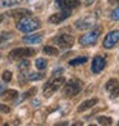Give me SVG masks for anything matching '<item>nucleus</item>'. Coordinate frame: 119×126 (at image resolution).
I'll return each instance as SVG.
<instances>
[{
  "mask_svg": "<svg viewBox=\"0 0 119 126\" xmlns=\"http://www.w3.org/2000/svg\"><path fill=\"white\" fill-rule=\"evenodd\" d=\"M40 26H41L40 21L37 18H35V17H31V16L23 17V18L18 19V22H17V28L22 32H26V33L37 30V28H40Z\"/></svg>",
  "mask_w": 119,
  "mask_h": 126,
  "instance_id": "1",
  "label": "nucleus"
},
{
  "mask_svg": "<svg viewBox=\"0 0 119 126\" xmlns=\"http://www.w3.org/2000/svg\"><path fill=\"white\" fill-rule=\"evenodd\" d=\"M44 53L45 54H48V55H58L59 54V50L56 49L55 47H50V45H46V47H44Z\"/></svg>",
  "mask_w": 119,
  "mask_h": 126,
  "instance_id": "17",
  "label": "nucleus"
},
{
  "mask_svg": "<svg viewBox=\"0 0 119 126\" xmlns=\"http://www.w3.org/2000/svg\"><path fill=\"white\" fill-rule=\"evenodd\" d=\"M95 23H96V17L87 16V17H83V18L78 19L76 22V27L78 28V30H87V28L94 27Z\"/></svg>",
  "mask_w": 119,
  "mask_h": 126,
  "instance_id": "7",
  "label": "nucleus"
},
{
  "mask_svg": "<svg viewBox=\"0 0 119 126\" xmlns=\"http://www.w3.org/2000/svg\"><path fill=\"white\" fill-rule=\"evenodd\" d=\"M5 16H9L12 18H15L17 21L23 18V17H28V16H32L31 10L24 9V8H19V9H13V10H9V12L5 14Z\"/></svg>",
  "mask_w": 119,
  "mask_h": 126,
  "instance_id": "13",
  "label": "nucleus"
},
{
  "mask_svg": "<svg viewBox=\"0 0 119 126\" xmlns=\"http://www.w3.org/2000/svg\"><path fill=\"white\" fill-rule=\"evenodd\" d=\"M28 67H30V61H27L26 58H23V61H22L18 66L19 71H28Z\"/></svg>",
  "mask_w": 119,
  "mask_h": 126,
  "instance_id": "23",
  "label": "nucleus"
},
{
  "mask_svg": "<svg viewBox=\"0 0 119 126\" xmlns=\"http://www.w3.org/2000/svg\"><path fill=\"white\" fill-rule=\"evenodd\" d=\"M110 5H119V0H107Z\"/></svg>",
  "mask_w": 119,
  "mask_h": 126,
  "instance_id": "28",
  "label": "nucleus"
},
{
  "mask_svg": "<svg viewBox=\"0 0 119 126\" xmlns=\"http://www.w3.org/2000/svg\"><path fill=\"white\" fill-rule=\"evenodd\" d=\"M18 3H19L18 0H0V8L12 7V5H17Z\"/></svg>",
  "mask_w": 119,
  "mask_h": 126,
  "instance_id": "20",
  "label": "nucleus"
},
{
  "mask_svg": "<svg viewBox=\"0 0 119 126\" xmlns=\"http://www.w3.org/2000/svg\"><path fill=\"white\" fill-rule=\"evenodd\" d=\"M35 64H36V68H37V70H41V71H42V70H45V68H46L48 61L44 59V58H38V59H36Z\"/></svg>",
  "mask_w": 119,
  "mask_h": 126,
  "instance_id": "19",
  "label": "nucleus"
},
{
  "mask_svg": "<svg viewBox=\"0 0 119 126\" xmlns=\"http://www.w3.org/2000/svg\"><path fill=\"white\" fill-rule=\"evenodd\" d=\"M111 19L114 21H119V5L111 12Z\"/></svg>",
  "mask_w": 119,
  "mask_h": 126,
  "instance_id": "26",
  "label": "nucleus"
},
{
  "mask_svg": "<svg viewBox=\"0 0 119 126\" xmlns=\"http://www.w3.org/2000/svg\"><path fill=\"white\" fill-rule=\"evenodd\" d=\"M118 41H119V30H114V31H110L105 36L104 41H103V45L106 49H111L113 47H115V44Z\"/></svg>",
  "mask_w": 119,
  "mask_h": 126,
  "instance_id": "6",
  "label": "nucleus"
},
{
  "mask_svg": "<svg viewBox=\"0 0 119 126\" xmlns=\"http://www.w3.org/2000/svg\"><path fill=\"white\" fill-rule=\"evenodd\" d=\"M82 90V82L77 79H72L69 80L63 88V94L68 98H72V96H76L81 93Z\"/></svg>",
  "mask_w": 119,
  "mask_h": 126,
  "instance_id": "2",
  "label": "nucleus"
},
{
  "mask_svg": "<svg viewBox=\"0 0 119 126\" xmlns=\"http://www.w3.org/2000/svg\"><path fill=\"white\" fill-rule=\"evenodd\" d=\"M3 80L5 82H9V81H12V77H13V73L10 72V71H4L3 72V75H1Z\"/></svg>",
  "mask_w": 119,
  "mask_h": 126,
  "instance_id": "24",
  "label": "nucleus"
},
{
  "mask_svg": "<svg viewBox=\"0 0 119 126\" xmlns=\"http://www.w3.org/2000/svg\"><path fill=\"white\" fill-rule=\"evenodd\" d=\"M55 4L63 10H72L79 5V0H56Z\"/></svg>",
  "mask_w": 119,
  "mask_h": 126,
  "instance_id": "10",
  "label": "nucleus"
},
{
  "mask_svg": "<svg viewBox=\"0 0 119 126\" xmlns=\"http://www.w3.org/2000/svg\"><path fill=\"white\" fill-rule=\"evenodd\" d=\"M97 121H99L100 125H106V126H109V125L113 124V120L110 117H105V116H100L97 118Z\"/></svg>",
  "mask_w": 119,
  "mask_h": 126,
  "instance_id": "22",
  "label": "nucleus"
},
{
  "mask_svg": "<svg viewBox=\"0 0 119 126\" xmlns=\"http://www.w3.org/2000/svg\"><path fill=\"white\" fill-rule=\"evenodd\" d=\"M41 41H42V36L37 35V33H35V35H28V36L23 37V43H26V44H38Z\"/></svg>",
  "mask_w": 119,
  "mask_h": 126,
  "instance_id": "15",
  "label": "nucleus"
},
{
  "mask_svg": "<svg viewBox=\"0 0 119 126\" xmlns=\"http://www.w3.org/2000/svg\"><path fill=\"white\" fill-rule=\"evenodd\" d=\"M44 76L41 75V73H30L28 75V80L30 81H37V80H41Z\"/></svg>",
  "mask_w": 119,
  "mask_h": 126,
  "instance_id": "25",
  "label": "nucleus"
},
{
  "mask_svg": "<svg viewBox=\"0 0 119 126\" xmlns=\"http://www.w3.org/2000/svg\"><path fill=\"white\" fill-rule=\"evenodd\" d=\"M99 100H97V98H92V99H87V100H84L83 103H81V104L78 106V108H77V111L78 112H84V111H87V110H90V108H92L96 103H97Z\"/></svg>",
  "mask_w": 119,
  "mask_h": 126,
  "instance_id": "14",
  "label": "nucleus"
},
{
  "mask_svg": "<svg viewBox=\"0 0 119 126\" xmlns=\"http://www.w3.org/2000/svg\"><path fill=\"white\" fill-rule=\"evenodd\" d=\"M0 112L9 113V112H10V108H9L8 106H5V104H0Z\"/></svg>",
  "mask_w": 119,
  "mask_h": 126,
  "instance_id": "27",
  "label": "nucleus"
},
{
  "mask_svg": "<svg viewBox=\"0 0 119 126\" xmlns=\"http://www.w3.org/2000/svg\"><path fill=\"white\" fill-rule=\"evenodd\" d=\"M3 19H4V16H0V23L3 22Z\"/></svg>",
  "mask_w": 119,
  "mask_h": 126,
  "instance_id": "30",
  "label": "nucleus"
},
{
  "mask_svg": "<svg viewBox=\"0 0 119 126\" xmlns=\"http://www.w3.org/2000/svg\"><path fill=\"white\" fill-rule=\"evenodd\" d=\"M55 43L59 45L60 48L63 49H68L73 47V44H74V37L71 36V35H67V33H64V35H60L55 39Z\"/></svg>",
  "mask_w": 119,
  "mask_h": 126,
  "instance_id": "8",
  "label": "nucleus"
},
{
  "mask_svg": "<svg viewBox=\"0 0 119 126\" xmlns=\"http://www.w3.org/2000/svg\"><path fill=\"white\" fill-rule=\"evenodd\" d=\"M105 89L110 93V98L111 99L117 98V96L119 95V82L117 81L115 79L109 80V81L106 82V85H105Z\"/></svg>",
  "mask_w": 119,
  "mask_h": 126,
  "instance_id": "11",
  "label": "nucleus"
},
{
  "mask_svg": "<svg viewBox=\"0 0 119 126\" xmlns=\"http://www.w3.org/2000/svg\"><path fill=\"white\" fill-rule=\"evenodd\" d=\"M36 54V51L33 49L30 48H19V49H13L12 51L9 53V58L12 61L15 59H23V58H28V57H33Z\"/></svg>",
  "mask_w": 119,
  "mask_h": 126,
  "instance_id": "5",
  "label": "nucleus"
},
{
  "mask_svg": "<svg viewBox=\"0 0 119 126\" xmlns=\"http://www.w3.org/2000/svg\"><path fill=\"white\" fill-rule=\"evenodd\" d=\"M37 93V89L36 88H31L28 91H26V93L22 95V99L21 100H24V99H27V98H32V96H35V94Z\"/></svg>",
  "mask_w": 119,
  "mask_h": 126,
  "instance_id": "21",
  "label": "nucleus"
},
{
  "mask_svg": "<svg viewBox=\"0 0 119 126\" xmlns=\"http://www.w3.org/2000/svg\"><path fill=\"white\" fill-rule=\"evenodd\" d=\"M3 96L5 100H14L15 98H18V91L17 90H5L3 93Z\"/></svg>",
  "mask_w": 119,
  "mask_h": 126,
  "instance_id": "16",
  "label": "nucleus"
},
{
  "mask_svg": "<svg viewBox=\"0 0 119 126\" xmlns=\"http://www.w3.org/2000/svg\"><path fill=\"white\" fill-rule=\"evenodd\" d=\"M106 66V61L104 57L101 55H96L95 58L92 59V64H91V70L94 73H100L101 71L105 68Z\"/></svg>",
  "mask_w": 119,
  "mask_h": 126,
  "instance_id": "9",
  "label": "nucleus"
},
{
  "mask_svg": "<svg viewBox=\"0 0 119 126\" xmlns=\"http://www.w3.org/2000/svg\"><path fill=\"white\" fill-rule=\"evenodd\" d=\"M69 16H71V10H63L61 9V12L50 16L49 22L50 23H54V25H58V23H60V22H63L64 19H67Z\"/></svg>",
  "mask_w": 119,
  "mask_h": 126,
  "instance_id": "12",
  "label": "nucleus"
},
{
  "mask_svg": "<svg viewBox=\"0 0 119 126\" xmlns=\"http://www.w3.org/2000/svg\"><path fill=\"white\" fill-rule=\"evenodd\" d=\"M4 91H5V86H4V84L0 82V95H3Z\"/></svg>",
  "mask_w": 119,
  "mask_h": 126,
  "instance_id": "29",
  "label": "nucleus"
},
{
  "mask_svg": "<svg viewBox=\"0 0 119 126\" xmlns=\"http://www.w3.org/2000/svg\"><path fill=\"white\" fill-rule=\"evenodd\" d=\"M64 82H65V80H64L63 76H55L54 79H51L50 81H48L46 84L44 85V95L45 96L53 95Z\"/></svg>",
  "mask_w": 119,
  "mask_h": 126,
  "instance_id": "3",
  "label": "nucleus"
},
{
  "mask_svg": "<svg viewBox=\"0 0 119 126\" xmlns=\"http://www.w3.org/2000/svg\"><path fill=\"white\" fill-rule=\"evenodd\" d=\"M101 32H103V28L97 27V28H95V30L82 35L81 37H79L78 41H79V44H81L82 47H90V45H94L96 41H97V39L101 35Z\"/></svg>",
  "mask_w": 119,
  "mask_h": 126,
  "instance_id": "4",
  "label": "nucleus"
},
{
  "mask_svg": "<svg viewBox=\"0 0 119 126\" xmlns=\"http://www.w3.org/2000/svg\"><path fill=\"white\" fill-rule=\"evenodd\" d=\"M118 125H119V122H118Z\"/></svg>",
  "mask_w": 119,
  "mask_h": 126,
  "instance_id": "31",
  "label": "nucleus"
},
{
  "mask_svg": "<svg viewBox=\"0 0 119 126\" xmlns=\"http://www.w3.org/2000/svg\"><path fill=\"white\" fill-rule=\"evenodd\" d=\"M86 62H87V57H78V58L69 61V64L71 66H78V64H83Z\"/></svg>",
  "mask_w": 119,
  "mask_h": 126,
  "instance_id": "18",
  "label": "nucleus"
}]
</instances>
